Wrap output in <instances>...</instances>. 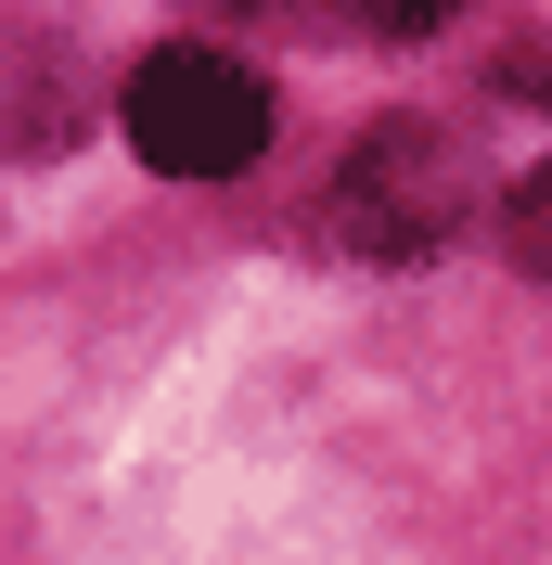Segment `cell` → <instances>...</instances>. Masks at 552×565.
I'll return each mask as SVG.
<instances>
[{"label":"cell","instance_id":"cell-3","mask_svg":"<svg viewBox=\"0 0 552 565\" xmlns=\"http://www.w3.org/2000/svg\"><path fill=\"white\" fill-rule=\"evenodd\" d=\"M501 245H514V270H552V168H527L501 193Z\"/></svg>","mask_w":552,"mask_h":565},{"label":"cell","instance_id":"cell-2","mask_svg":"<svg viewBox=\"0 0 552 565\" xmlns=\"http://www.w3.org/2000/svg\"><path fill=\"white\" fill-rule=\"evenodd\" d=\"M463 193H476V168H463V129H437V116H385L360 154L335 168V245L347 257H437L449 218H463Z\"/></svg>","mask_w":552,"mask_h":565},{"label":"cell","instance_id":"cell-1","mask_svg":"<svg viewBox=\"0 0 552 565\" xmlns=\"http://www.w3.org/2000/svg\"><path fill=\"white\" fill-rule=\"evenodd\" d=\"M129 141H141V168H168V180H232L270 141V77L206 52V39H168L129 77Z\"/></svg>","mask_w":552,"mask_h":565},{"label":"cell","instance_id":"cell-4","mask_svg":"<svg viewBox=\"0 0 552 565\" xmlns=\"http://www.w3.org/2000/svg\"><path fill=\"white\" fill-rule=\"evenodd\" d=\"M501 90H552V52H514V65H501Z\"/></svg>","mask_w":552,"mask_h":565}]
</instances>
